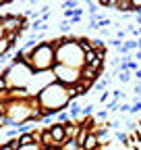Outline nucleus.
Wrapping results in <instances>:
<instances>
[{"label":"nucleus","instance_id":"1","mask_svg":"<svg viewBox=\"0 0 141 150\" xmlns=\"http://www.w3.org/2000/svg\"><path fill=\"white\" fill-rule=\"evenodd\" d=\"M35 100H38V106L44 117L54 119L60 110H66V106L70 102V88H66L58 81H52L35 96Z\"/></svg>","mask_w":141,"mask_h":150},{"label":"nucleus","instance_id":"2","mask_svg":"<svg viewBox=\"0 0 141 150\" xmlns=\"http://www.w3.org/2000/svg\"><path fill=\"white\" fill-rule=\"evenodd\" d=\"M56 50V65H64L70 69H83L85 67V54L79 48L75 38H56L50 40Z\"/></svg>","mask_w":141,"mask_h":150},{"label":"nucleus","instance_id":"3","mask_svg":"<svg viewBox=\"0 0 141 150\" xmlns=\"http://www.w3.org/2000/svg\"><path fill=\"white\" fill-rule=\"evenodd\" d=\"M25 63L35 71V73H44V71H52L56 65V50L52 46L50 40H44L42 44H38L31 52L25 54Z\"/></svg>","mask_w":141,"mask_h":150},{"label":"nucleus","instance_id":"4","mask_svg":"<svg viewBox=\"0 0 141 150\" xmlns=\"http://www.w3.org/2000/svg\"><path fill=\"white\" fill-rule=\"evenodd\" d=\"M52 75L54 79L66 88H73L81 81V69H70V67H64V65H54L52 69Z\"/></svg>","mask_w":141,"mask_h":150},{"label":"nucleus","instance_id":"5","mask_svg":"<svg viewBox=\"0 0 141 150\" xmlns=\"http://www.w3.org/2000/svg\"><path fill=\"white\" fill-rule=\"evenodd\" d=\"M0 23H2V27H4V33H15V31H21V27L25 23V17L13 15V13H4V15H0Z\"/></svg>","mask_w":141,"mask_h":150},{"label":"nucleus","instance_id":"6","mask_svg":"<svg viewBox=\"0 0 141 150\" xmlns=\"http://www.w3.org/2000/svg\"><path fill=\"white\" fill-rule=\"evenodd\" d=\"M48 129H50V134H52V140H54L56 148H60V146L66 142V138H64V127H62L60 123H54V125H48Z\"/></svg>","mask_w":141,"mask_h":150},{"label":"nucleus","instance_id":"7","mask_svg":"<svg viewBox=\"0 0 141 150\" xmlns=\"http://www.w3.org/2000/svg\"><path fill=\"white\" fill-rule=\"evenodd\" d=\"M62 127H64V138H66V140H77L79 131H81V125H79V123L68 121V123H64Z\"/></svg>","mask_w":141,"mask_h":150},{"label":"nucleus","instance_id":"8","mask_svg":"<svg viewBox=\"0 0 141 150\" xmlns=\"http://www.w3.org/2000/svg\"><path fill=\"white\" fill-rule=\"evenodd\" d=\"M40 146H42L44 150H46V148H56V144H54V140H52V134H50L48 127L40 129Z\"/></svg>","mask_w":141,"mask_h":150},{"label":"nucleus","instance_id":"9","mask_svg":"<svg viewBox=\"0 0 141 150\" xmlns=\"http://www.w3.org/2000/svg\"><path fill=\"white\" fill-rule=\"evenodd\" d=\"M81 79L94 83V81L100 79V71H96V69H91V67H83V69H81Z\"/></svg>","mask_w":141,"mask_h":150},{"label":"nucleus","instance_id":"10","mask_svg":"<svg viewBox=\"0 0 141 150\" xmlns=\"http://www.w3.org/2000/svg\"><path fill=\"white\" fill-rule=\"evenodd\" d=\"M81 148H83V150H98V148H100L98 138H96L94 131H89V136L85 138V142H83V146H81Z\"/></svg>","mask_w":141,"mask_h":150},{"label":"nucleus","instance_id":"11","mask_svg":"<svg viewBox=\"0 0 141 150\" xmlns=\"http://www.w3.org/2000/svg\"><path fill=\"white\" fill-rule=\"evenodd\" d=\"M15 125H17V123H15V121L6 115V112H4L2 117H0V129H13Z\"/></svg>","mask_w":141,"mask_h":150},{"label":"nucleus","instance_id":"12","mask_svg":"<svg viewBox=\"0 0 141 150\" xmlns=\"http://www.w3.org/2000/svg\"><path fill=\"white\" fill-rule=\"evenodd\" d=\"M19 144H21V146H31V144H35L33 131H29V134H23V136H19Z\"/></svg>","mask_w":141,"mask_h":150},{"label":"nucleus","instance_id":"13","mask_svg":"<svg viewBox=\"0 0 141 150\" xmlns=\"http://www.w3.org/2000/svg\"><path fill=\"white\" fill-rule=\"evenodd\" d=\"M114 140L116 142H120L122 146H129V134H125V131H114Z\"/></svg>","mask_w":141,"mask_h":150},{"label":"nucleus","instance_id":"14","mask_svg":"<svg viewBox=\"0 0 141 150\" xmlns=\"http://www.w3.org/2000/svg\"><path fill=\"white\" fill-rule=\"evenodd\" d=\"M58 150H83V148L77 144V140H66V142H64Z\"/></svg>","mask_w":141,"mask_h":150},{"label":"nucleus","instance_id":"15","mask_svg":"<svg viewBox=\"0 0 141 150\" xmlns=\"http://www.w3.org/2000/svg\"><path fill=\"white\" fill-rule=\"evenodd\" d=\"M108 86H110V79H108V77H100V79L94 83V88H96V90H102V92L108 90Z\"/></svg>","mask_w":141,"mask_h":150},{"label":"nucleus","instance_id":"16","mask_svg":"<svg viewBox=\"0 0 141 150\" xmlns=\"http://www.w3.org/2000/svg\"><path fill=\"white\" fill-rule=\"evenodd\" d=\"M94 104L89 102V104H85V106H81V119H87V117H91L94 115Z\"/></svg>","mask_w":141,"mask_h":150},{"label":"nucleus","instance_id":"17","mask_svg":"<svg viewBox=\"0 0 141 150\" xmlns=\"http://www.w3.org/2000/svg\"><path fill=\"white\" fill-rule=\"evenodd\" d=\"M68 121H70V117H68L66 110H60L58 115L54 117V123H60V125H64V123H68Z\"/></svg>","mask_w":141,"mask_h":150},{"label":"nucleus","instance_id":"18","mask_svg":"<svg viewBox=\"0 0 141 150\" xmlns=\"http://www.w3.org/2000/svg\"><path fill=\"white\" fill-rule=\"evenodd\" d=\"M87 11H89V17H96L100 13V4L94 2V0H89V2H87Z\"/></svg>","mask_w":141,"mask_h":150},{"label":"nucleus","instance_id":"19","mask_svg":"<svg viewBox=\"0 0 141 150\" xmlns=\"http://www.w3.org/2000/svg\"><path fill=\"white\" fill-rule=\"evenodd\" d=\"M10 50H13V46H10V44H8V42L4 40V38H2V40H0V56H4V54H8Z\"/></svg>","mask_w":141,"mask_h":150},{"label":"nucleus","instance_id":"20","mask_svg":"<svg viewBox=\"0 0 141 150\" xmlns=\"http://www.w3.org/2000/svg\"><path fill=\"white\" fill-rule=\"evenodd\" d=\"M137 112H141V98H135V100H133L129 115H137Z\"/></svg>","mask_w":141,"mask_h":150},{"label":"nucleus","instance_id":"21","mask_svg":"<svg viewBox=\"0 0 141 150\" xmlns=\"http://www.w3.org/2000/svg\"><path fill=\"white\" fill-rule=\"evenodd\" d=\"M108 119H110L108 108H106V110H100V112H96V121H104V123H108Z\"/></svg>","mask_w":141,"mask_h":150},{"label":"nucleus","instance_id":"22","mask_svg":"<svg viewBox=\"0 0 141 150\" xmlns=\"http://www.w3.org/2000/svg\"><path fill=\"white\" fill-rule=\"evenodd\" d=\"M112 102V94L110 92H102L100 94V104H106V106H108Z\"/></svg>","mask_w":141,"mask_h":150},{"label":"nucleus","instance_id":"23","mask_svg":"<svg viewBox=\"0 0 141 150\" xmlns=\"http://www.w3.org/2000/svg\"><path fill=\"white\" fill-rule=\"evenodd\" d=\"M125 48H127V50L133 54L135 50H139V46H137V40H127V42H125Z\"/></svg>","mask_w":141,"mask_h":150},{"label":"nucleus","instance_id":"24","mask_svg":"<svg viewBox=\"0 0 141 150\" xmlns=\"http://www.w3.org/2000/svg\"><path fill=\"white\" fill-rule=\"evenodd\" d=\"M131 71H122V73H118V79H120V83H127V81H131Z\"/></svg>","mask_w":141,"mask_h":150},{"label":"nucleus","instance_id":"25","mask_svg":"<svg viewBox=\"0 0 141 150\" xmlns=\"http://www.w3.org/2000/svg\"><path fill=\"white\" fill-rule=\"evenodd\" d=\"M8 92V83L4 79V75H0V94H6Z\"/></svg>","mask_w":141,"mask_h":150},{"label":"nucleus","instance_id":"26","mask_svg":"<svg viewBox=\"0 0 141 150\" xmlns=\"http://www.w3.org/2000/svg\"><path fill=\"white\" fill-rule=\"evenodd\" d=\"M62 6H64V11H75L77 2H75V0H70V2H62Z\"/></svg>","mask_w":141,"mask_h":150},{"label":"nucleus","instance_id":"27","mask_svg":"<svg viewBox=\"0 0 141 150\" xmlns=\"http://www.w3.org/2000/svg\"><path fill=\"white\" fill-rule=\"evenodd\" d=\"M122 44H125V42H120V40H116V38H112V40H110V46H114L116 50H120V48H122Z\"/></svg>","mask_w":141,"mask_h":150},{"label":"nucleus","instance_id":"28","mask_svg":"<svg viewBox=\"0 0 141 150\" xmlns=\"http://www.w3.org/2000/svg\"><path fill=\"white\" fill-rule=\"evenodd\" d=\"M19 150H44L40 144H31V146H21Z\"/></svg>","mask_w":141,"mask_h":150},{"label":"nucleus","instance_id":"29","mask_svg":"<svg viewBox=\"0 0 141 150\" xmlns=\"http://www.w3.org/2000/svg\"><path fill=\"white\" fill-rule=\"evenodd\" d=\"M118 110H120V112H129V110H131V104H129V102H122V104H118Z\"/></svg>","mask_w":141,"mask_h":150},{"label":"nucleus","instance_id":"30","mask_svg":"<svg viewBox=\"0 0 141 150\" xmlns=\"http://www.w3.org/2000/svg\"><path fill=\"white\" fill-rule=\"evenodd\" d=\"M125 38H127V29H118V31H116V40H120V42H122Z\"/></svg>","mask_w":141,"mask_h":150},{"label":"nucleus","instance_id":"31","mask_svg":"<svg viewBox=\"0 0 141 150\" xmlns=\"http://www.w3.org/2000/svg\"><path fill=\"white\" fill-rule=\"evenodd\" d=\"M60 29H62V31H68V29H70V21H62V23H60Z\"/></svg>","mask_w":141,"mask_h":150},{"label":"nucleus","instance_id":"32","mask_svg":"<svg viewBox=\"0 0 141 150\" xmlns=\"http://www.w3.org/2000/svg\"><path fill=\"white\" fill-rule=\"evenodd\" d=\"M135 23L141 27V13H135Z\"/></svg>","mask_w":141,"mask_h":150},{"label":"nucleus","instance_id":"33","mask_svg":"<svg viewBox=\"0 0 141 150\" xmlns=\"http://www.w3.org/2000/svg\"><path fill=\"white\" fill-rule=\"evenodd\" d=\"M133 59H137V61H141V50H135V52H133Z\"/></svg>","mask_w":141,"mask_h":150},{"label":"nucleus","instance_id":"34","mask_svg":"<svg viewBox=\"0 0 141 150\" xmlns=\"http://www.w3.org/2000/svg\"><path fill=\"white\" fill-rule=\"evenodd\" d=\"M0 150H15V148H10V146L4 142V144H0Z\"/></svg>","mask_w":141,"mask_h":150},{"label":"nucleus","instance_id":"35","mask_svg":"<svg viewBox=\"0 0 141 150\" xmlns=\"http://www.w3.org/2000/svg\"><path fill=\"white\" fill-rule=\"evenodd\" d=\"M133 75H135V77H137V81H141V69H139V71H135Z\"/></svg>","mask_w":141,"mask_h":150},{"label":"nucleus","instance_id":"36","mask_svg":"<svg viewBox=\"0 0 141 150\" xmlns=\"http://www.w3.org/2000/svg\"><path fill=\"white\" fill-rule=\"evenodd\" d=\"M4 38V27H2V23H0V40Z\"/></svg>","mask_w":141,"mask_h":150},{"label":"nucleus","instance_id":"37","mask_svg":"<svg viewBox=\"0 0 141 150\" xmlns=\"http://www.w3.org/2000/svg\"><path fill=\"white\" fill-rule=\"evenodd\" d=\"M137 46H139V50H141V38H137Z\"/></svg>","mask_w":141,"mask_h":150},{"label":"nucleus","instance_id":"38","mask_svg":"<svg viewBox=\"0 0 141 150\" xmlns=\"http://www.w3.org/2000/svg\"><path fill=\"white\" fill-rule=\"evenodd\" d=\"M4 4H6V2H4V0H0V6H4Z\"/></svg>","mask_w":141,"mask_h":150},{"label":"nucleus","instance_id":"39","mask_svg":"<svg viewBox=\"0 0 141 150\" xmlns=\"http://www.w3.org/2000/svg\"><path fill=\"white\" fill-rule=\"evenodd\" d=\"M46 150H58V148H46Z\"/></svg>","mask_w":141,"mask_h":150},{"label":"nucleus","instance_id":"40","mask_svg":"<svg viewBox=\"0 0 141 150\" xmlns=\"http://www.w3.org/2000/svg\"><path fill=\"white\" fill-rule=\"evenodd\" d=\"M137 98H141V94H139V96H137Z\"/></svg>","mask_w":141,"mask_h":150}]
</instances>
